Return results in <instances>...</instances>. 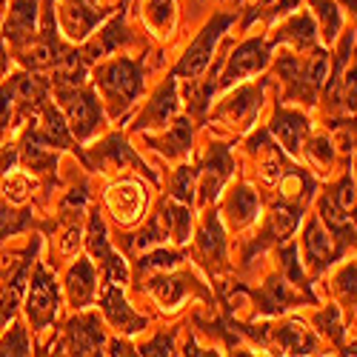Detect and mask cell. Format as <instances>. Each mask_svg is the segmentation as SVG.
Returning <instances> with one entry per match:
<instances>
[{
  "instance_id": "44",
  "label": "cell",
  "mask_w": 357,
  "mask_h": 357,
  "mask_svg": "<svg viewBox=\"0 0 357 357\" xmlns=\"http://www.w3.org/2000/svg\"><path fill=\"white\" fill-rule=\"evenodd\" d=\"M12 109H15V95H12V86H0V137H3L12 126Z\"/></svg>"
},
{
  "instance_id": "37",
  "label": "cell",
  "mask_w": 357,
  "mask_h": 357,
  "mask_svg": "<svg viewBox=\"0 0 357 357\" xmlns=\"http://www.w3.org/2000/svg\"><path fill=\"white\" fill-rule=\"evenodd\" d=\"M0 354H32V346H29V335L20 323H15L9 335L0 340Z\"/></svg>"
},
{
  "instance_id": "16",
  "label": "cell",
  "mask_w": 357,
  "mask_h": 357,
  "mask_svg": "<svg viewBox=\"0 0 357 357\" xmlns=\"http://www.w3.org/2000/svg\"><path fill=\"white\" fill-rule=\"evenodd\" d=\"M149 291L158 297V303H160L163 309H177V306L186 301L189 291L206 294V291L197 286V280H195L192 275H160V278H155L152 283H149Z\"/></svg>"
},
{
  "instance_id": "26",
  "label": "cell",
  "mask_w": 357,
  "mask_h": 357,
  "mask_svg": "<svg viewBox=\"0 0 357 357\" xmlns=\"http://www.w3.org/2000/svg\"><path fill=\"white\" fill-rule=\"evenodd\" d=\"M301 212L303 209H297V206H291V203H278L275 209H272V215H269V226H266V234H263V243L266 241H286V237L294 231V226H297V220H301ZM260 243V246H263Z\"/></svg>"
},
{
  "instance_id": "1",
  "label": "cell",
  "mask_w": 357,
  "mask_h": 357,
  "mask_svg": "<svg viewBox=\"0 0 357 357\" xmlns=\"http://www.w3.org/2000/svg\"><path fill=\"white\" fill-rule=\"evenodd\" d=\"M95 80H98V89L106 95L114 117H121L143 92V69L140 63L129 61V57L100 66L95 72Z\"/></svg>"
},
{
  "instance_id": "47",
  "label": "cell",
  "mask_w": 357,
  "mask_h": 357,
  "mask_svg": "<svg viewBox=\"0 0 357 357\" xmlns=\"http://www.w3.org/2000/svg\"><path fill=\"white\" fill-rule=\"evenodd\" d=\"M77 243H80V226L72 223V226H66V234H63V241H61V252L63 255H72V252H77Z\"/></svg>"
},
{
  "instance_id": "42",
  "label": "cell",
  "mask_w": 357,
  "mask_h": 357,
  "mask_svg": "<svg viewBox=\"0 0 357 357\" xmlns=\"http://www.w3.org/2000/svg\"><path fill=\"white\" fill-rule=\"evenodd\" d=\"M280 260H283L286 275L294 280V286H303V289H306V294H309V283H306V278H303V272H301V263H297V255H294V249H291V246L280 249Z\"/></svg>"
},
{
  "instance_id": "2",
  "label": "cell",
  "mask_w": 357,
  "mask_h": 357,
  "mask_svg": "<svg viewBox=\"0 0 357 357\" xmlns=\"http://www.w3.org/2000/svg\"><path fill=\"white\" fill-rule=\"evenodd\" d=\"M57 98H61L66 114H69V126L75 132V137L86 140L98 132V126L103 123V112L98 98L83 86H63L57 83Z\"/></svg>"
},
{
  "instance_id": "48",
  "label": "cell",
  "mask_w": 357,
  "mask_h": 357,
  "mask_svg": "<svg viewBox=\"0 0 357 357\" xmlns=\"http://www.w3.org/2000/svg\"><path fill=\"white\" fill-rule=\"evenodd\" d=\"M15 158H17L15 149H3V152H0V169L9 172V169H12V163H15Z\"/></svg>"
},
{
  "instance_id": "24",
  "label": "cell",
  "mask_w": 357,
  "mask_h": 357,
  "mask_svg": "<svg viewBox=\"0 0 357 357\" xmlns=\"http://www.w3.org/2000/svg\"><path fill=\"white\" fill-rule=\"evenodd\" d=\"M197 246H200L206 263H209L212 269L226 260V237H223V226H220L218 212H212L209 218H206V223L200 229V237H197Z\"/></svg>"
},
{
  "instance_id": "14",
  "label": "cell",
  "mask_w": 357,
  "mask_h": 357,
  "mask_svg": "<svg viewBox=\"0 0 357 357\" xmlns=\"http://www.w3.org/2000/svg\"><path fill=\"white\" fill-rule=\"evenodd\" d=\"M174 114H177V83H174V77H169L155 92L152 103H149L143 109V114L137 117L135 129L137 132H143V129H160V126L169 123V117H174Z\"/></svg>"
},
{
  "instance_id": "9",
  "label": "cell",
  "mask_w": 357,
  "mask_h": 357,
  "mask_svg": "<svg viewBox=\"0 0 357 357\" xmlns=\"http://www.w3.org/2000/svg\"><path fill=\"white\" fill-rule=\"evenodd\" d=\"M100 306H103V314L109 317V323L114 326V329H121L123 335H135L140 329H146V317H140L129 301L123 297V289L117 283H106V291L100 297Z\"/></svg>"
},
{
  "instance_id": "45",
  "label": "cell",
  "mask_w": 357,
  "mask_h": 357,
  "mask_svg": "<svg viewBox=\"0 0 357 357\" xmlns=\"http://www.w3.org/2000/svg\"><path fill=\"white\" fill-rule=\"evenodd\" d=\"M337 291H340V297H343L346 303L354 306V263H349L346 269L340 272V278H337Z\"/></svg>"
},
{
  "instance_id": "33",
  "label": "cell",
  "mask_w": 357,
  "mask_h": 357,
  "mask_svg": "<svg viewBox=\"0 0 357 357\" xmlns=\"http://www.w3.org/2000/svg\"><path fill=\"white\" fill-rule=\"evenodd\" d=\"M195 181H197V169L192 166H181L172 177V195L181 203H192L195 200Z\"/></svg>"
},
{
  "instance_id": "51",
  "label": "cell",
  "mask_w": 357,
  "mask_h": 357,
  "mask_svg": "<svg viewBox=\"0 0 357 357\" xmlns=\"http://www.w3.org/2000/svg\"><path fill=\"white\" fill-rule=\"evenodd\" d=\"M343 3H346V6H349V9L354 12V0H343Z\"/></svg>"
},
{
  "instance_id": "27",
  "label": "cell",
  "mask_w": 357,
  "mask_h": 357,
  "mask_svg": "<svg viewBox=\"0 0 357 357\" xmlns=\"http://www.w3.org/2000/svg\"><path fill=\"white\" fill-rule=\"evenodd\" d=\"M152 146H158L166 158H183L192 149V121L189 117H177L172 132L163 140H152Z\"/></svg>"
},
{
  "instance_id": "43",
  "label": "cell",
  "mask_w": 357,
  "mask_h": 357,
  "mask_svg": "<svg viewBox=\"0 0 357 357\" xmlns=\"http://www.w3.org/2000/svg\"><path fill=\"white\" fill-rule=\"evenodd\" d=\"M163 237H169V231L163 229V223H160V218L155 215V220L152 223H149L140 234H137V241H135V246L137 249H146V246H155V243H160L163 241Z\"/></svg>"
},
{
  "instance_id": "50",
  "label": "cell",
  "mask_w": 357,
  "mask_h": 357,
  "mask_svg": "<svg viewBox=\"0 0 357 357\" xmlns=\"http://www.w3.org/2000/svg\"><path fill=\"white\" fill-rule=\"evenodd\" d=\"M6 69H9V54H6V49H3V40H0V77L6 75Z\"/></svg>"
},
{
  "instance_id": "11",
  "label": "cell",
  "mask_w": 357,
  "mask_h": 357,
  "mask_svg": "<svg viewBox=\"0 0 357 357\" xmlns=\"http://www.w3.org/2000/svg\"><path fill=\"white\" fill-rule=\"evenodd\" d=\"M309 129H312L309 117L297 114V112H289V109H278L275 117H272V135L278 137L280 149H286V155H294V158L301 155Z\"/></svg>"
},
{
  "instance_id": "38",
  "label": "cell",
  "mask_w": 357,
  "mask_h": 357,
  "mask_svg": "<svg viewBox=\"0 0 357 357\" xmlns=\"http://www.w3.org/2000/svg\"><path fill=\"white\" fill-rule=\"evenodd\" d=\"M143 17L155 29L172 26V0H149V3L143 6Z\"/></svg>"
},
{
  "instance_id": "25",
  "label": "cell",
  "mask_w": 357,
  "mask_h": 357,
  "mask_svg": "<svg viewBox=\"0 0 357 357\" xmlns=\"http://www.w3.org/2000/svg\"><path fill=\"white\" fill-rule=\"evenodd\" d=\"M123 43H126V20H123V15H117V17L103 29V32L83 49L80 57H83V63H92V61H98V57L114 52L117 46H123Z\"/></svg>"
},
{
  "instance_id": "49",
  "label": "cell",
  "mask_w": 357,
  "mask_h": 357,
  "mask_svg": "<svg viewBox=\"0 0 357 357\" xmlns=\"http://www.w3.org/2000/svg\"><path fill=\"white\" fill-rule=\"evenodd\" d=\"M109 354H135V351H132V346H129V343H123V340H114Z\"/></svg>"
},
{
  "instance_id": "3",
  "label": "cell",
  "mask_w": 357,
  "mask_h": 357,
  "mask_svg": "<svg viewBox=\"0 0 357 357\" xmlns=\"http://www.w3.org/2000/svg\"><path fill=\"white\" fill-rule=\"evenodd\" d=\"M57 306H61V294H57L54 278L43 266H35V278H32V286H29V294H26V314L32 320L35 332H46L54 323Z\"/></svg>"
},
{
  "instance_id": "13",
  "label": "cell",
  "mask_w": 357,
  "mask_h": 357,
  "mask_svg": "<svg viewBox=\"0 0 357 357\" xmlns=\"http://www.w3.org/2000/svg\"><path fill=\"white\" fill-rule=\"evenodd\" d=\"M266 340H272L286 354H314V349H317L314 335L306 329L301 320H286V323L269 326Z\"/></svg>"
},
{
  "instance_id": "17",
  "label": "cell",
  "mask_w": 357,
  "mask_h": 357,
  "mask_svg": "<svg viewBox=\"0 0 357 357\" xmlns=\"http://www.w3.org/2000/svg\"><path fill=\"white\" fill-rule=\"evenodd\" d=\"M38 29V0H15V9L9 15L6 23V40L17 49H23L26 43H32Z\"/></svg>"
},
{
  "instance_id": "8",
  "label": "cell",
  "mask_w": 357,
  "mask_h": 357,
  "mask_svg": "<svg viewBox=\"0 0 357 357\" xmlns=\"http://www.w3.org/2000/svg\"><path fill=\"white\" fill-rule=\"evenodd\" d=\"M303 255H306V263L312 266V272H323L340 252V246L335 243V237L329 234V229L323 226L320 218H312L306 223V231H303Z\"/></svg>"
},
{
  "instance_id": "35",
  "label": "cell",
  "mask_w": 357,
  "mask_h": 357,
  "mask_svg": "<svg viewBox=\"0 0 357 357\" xmlns=\"http://www.w3.org/2000/svg\"><path fill=\"white\" fill-rule=\"evenodd\" d=\"M29 223H32V212H15L9 206L0 203V241L9 234H17L23 231Z\"/></svg>"
},
{
  "instance_id": "12",
  "label": "cell",
  "mask_w": 357,
  "mask_h": 357,
  "mask_svg": "<svg viewBox=\"0 0 357 357\" xmlns=\"http://www.w3.org/2000/svg\"><path fill=\"white\" fill-rule=\"evenodd\" d=\"M89 249H92V255H95V257H100L103 269H106V280H109V283L126 280V266H123V260L109 249L106 223H103L100 212H92V220H89Z\"/></svg>"
},
{
  "instance_id": "18",
  "label": "cell",
  "mask_w": 357,
  "mask_h": 357,
  "mask_svg": "<svg viewBox=\"0 0 357 357\" xmlns=\"http://www.w3.org/2000/svg\"><path fill=\"white\" fill-rule=\"evenodd\" d=\"M12 95H15V106L20 112V117L38 114L46 106V83L35 75H15L12 77Z\"/></svg>"
},
{
  "instance_id": "39",
  "label": "cell",
  "mask_w": 357,
  "mask_h": 357,
  "mask_svg": "<svg viewBox=\"0 0 357 357\" xmlns=\"http://www.w3.org/2000/svg\"><path fill=\"white\" fill-rule=\"evenodd\" d=\"M329 200L337 206L343 215L351 218V212H354V181H351V174H346L343 181L335 186V192L329 195Z\"/></svg>"
},
{
  "instance_id": "36",
  "label": "cell",
  "mask_w": 357,
  "mask_h": 357,
  "mask_svg": "<svg viewBox=\"0 0 357 357\" xmlns=\"http://www.w3.org/2000/svg\"><path fill=\"white\" fill-rule=\"evenodd\" d=\"M306 155H309V160H312L314 166L332 169V163H335V143H332L329 137H314V140H309V146H306Z\"/></svg>"
},
{
  "instance_id": "40",
  "label": "cell",
  "mask_w": 357,
  "mask_h": 357,
  "mask_svg": "<svg viewBox=\"0 0 357 357\" xmlns=\"http://www.w3.org/2000/svg\"><path fill=\"white\" fill-rule=\"evenodd\" d=\"M314 323L320 326V332H323V335H329L335 343L343 340V326H340V312H337V306L323 309V312L314 317Z\"/></svg>"
},
{
  "instance_id": "7",
  "label": "cell",
  "mask_w": 357,
  "mask_h": 357,
  "mask_svg": "<svg viewBox=\"0 0 357 357\" xmlns=\"http://www.w3.org/2000/svg\"><path fill=\"white\" fill-rule=\"evenodd\" d=\"M326 77H329V52L314 49L312 57L306 61V66L301 63V69H297V77L289 86V95L286 98H301L303 103H314L317 100V92H320L323 83H326Z\"/></svg>"
},
{
  "instance_id": "28",
  "label": "cell",
  "mask_w": 357,
  "mask_h": 357,
  "mask_svg": "<svg viewBox=\"0 0 357 357\" xmlns=\"http://www.w3.org/2000/svg\"><path fill=\"white\" fill-rule=\"evenodd\" d=\"M314 20L309 15H294L283 29H280V40L291 43L297 52H306V49H314Z\"/></svg>"
},
{
  "instance_id": "19",
  "label": "cell",
  "mask_w": 357,
  "mask_h": 357,
  "mask_svg": "<svg viewBox=\"0 0 357 357\" xmlns=\"http://www.w3.org/2000/svg\"><path fill=\"white\" fill-rule=\"evenodd\" d=\"M32 135L49 149H69L75 143V137H72V132H69V126L63 121V114L57 112L54 106H49V103L40 109V123L32 126Z\"/></svg>"
},
{
  "instance_id": "30",
  "label": "cell",
  "mask_w": 357,
  "mask_h": 357,
  "mask_svg": "<svg viewBox=\"0 0 357 357\" xmlns=\"http://www.w3.org/2000/svg\"><path fill=\"white\" fill-rule=\"evenodd\" d=\"M98 155L100 158H109L114 166H135V169H140V172H146L149 177H152V172H149L146 166H143V160L132 152V146L126 143V140H121V137H109L100 149H98ZM155 181V177H152Z\"/></svg>"
},
{
  "instance_id": "34",
  "label": "cell",
  "mask_w": 357,
  "mask_h": 357,
  "mask_svg": "<svg viewBox=\"0 0 357 357\" xmlns=\"http://www.w3.org/2000/svg\"><path fill=\"white\" fill-rule=\"evenodd\" d=\"M312 6L317 9L320 15V23H323V38L326 40H335L337 38V29H340V12L332 0H312Z\"/></svg>"
},
{
  "instance_id": "4",
  "label": "cell",
  "mask_w": 357,
  "mask_h": 357,
  "mask_svg": "<svg viewBox=\"0 0 357 357\" xmlns=\"http://www.w3.org/2000/svg\"><path fill=\"white\" fill-rule=\"evenodd\" d=\"M231 26V15H218L215 20H209V26L200 32V38L189 46V52L183 54V61L174 66V77H189V80H197L200 72L209 66L212 61V52H215V43L220 40V35Z\"/></svg>"
},
{
  "instance_id": "32",
  "label": "cell",
  "mask_w": 357,
  "mask_h": 357,
  "mask_svg": "<svg viewBox=\"0 0 357 357\" xmlns=\"http://www.w3.org/2000/svg\"><path fill=\"white\" fill-rule=\"evenodd\" d=\"M181 252H172V249H158L152 255H143L137 260V275H146V272H155V269H174L177 263H181Z\"/></svg>"
},
{
  "instance_id": "29",
  "label": "cell",
  "mask_w": 357,
  "mask_h": 357,
  "mask_svg": "<svg viewBox=\"0 0 357 357\" xmlns=\"http://www.w3.org/2000/svg\"><path fill=\"white\" fill-rule=\"evenodd\" d=\"M163 229L169 234H174V241L177 243H186L189 241V229H192V212L186 209V206H177V203H163L160 206V212H158Z\"/></svg>"
},
{
  "instance_id": "20",
  "label": "cell",
  "mask_w": 357,
  "mask_h": 357,
  "mask_svg": "<svg viewBox=\"0 0 357 357\" xmlns=\"http://www.w3.org/2000/svg\"><path fill=\"white\" fill-rule=\"evenodd\" d=\"M106 17V9H98L92 6L89 0H66V6H63V26H66V35L80 40L86 38L89 32H92V26Z\"/></svg>"
},
{
  "instance_id": "23",
  "label": "cell",
  "mask_w": 357,
  "mask_h": 357,
  "mask_svg": "<svg viewBox=\"0 0 357 357\" xmlns=\"http://www.w3.org/2000/svg\"><path fill=\"white\" fill-rule=\"evenodd\" d=\"M223 212L229 215L234 229H243L246 223H252L257 218L260 200H257V195L249 186H237V189H231V195H229V200L223 206Z\"/></svg>"
},
{
  "instance_id": "31",
  "label": "cell",
  "mask_w": 357,
  "mask_h": 357,
  "mask_svg": "<svg viewBox=\"0 0 357 357\" xmlns=\"http://www.w3.org/2000/svg\"><path fill=\"white\" fill-rule=\"evenodd\" d=\"M291 303H297V297H291V291L280 283V280H269L266 283V291L260 294V312L272 314V312H283Z\"/></svg>"
},
{
  "instance_id": "41",
  "label": "cell",
  "mask_w": 357,
  "mask_h": 357,
  "mask_svg": "<svg viewBox=\"0 0 357 357\" xmlns=\"http://www.w3.org/2000/svg\"><path fill=\"white\" fill-rule=\"evenodd\" d=\"M135 354H146V357H158V354H174V332H163L155 340L143 343Z\"/></svg>"
},
{
  "instance_id": "6",
  "label": "cell",
  "mask_w": 357,
  "mask_h": 357,
  "mask_svg": "<svg viewBox=\"0 0 357 357\" xmlns=\"http://www.w3.org/2000/svg\"><path fill=\"white\" fill-rule=\"evenodd\" d=\"M269 61H272L269 43H266V40H249L241 49H234V54L229 57L226 72H223V77H220L218 86H229L234 80H243V77L266 69V66H269Z\"/></svg>"
},
{
  "instance_id": "52",
  "label": "cell",
  "mask_w": 357,
  "mask_h": 357,
  "mask_svg": "<svg viewBox=\"0 0 357 357\" xmlns=\"http://www.w3.org/2000/svg\"><path fill=\"white\" fill-rule=\"evenodd\" d=\"M3 6H6V0H0V12H3Z\"/></svg>"
},
{
  "instance_id": "10",
  "label": "cell",
  "mask_w": 357,
  "mask_h": 357,
  "mask_svg": "<svg viewBox=\"0 0 357 357\" xmlns=\"http://www.w3.org/2000/svg\"><path fill=\"white\" fill-rule=\"evenodd\" d=\"M231 174V155L226 146H212L206 160L200 163L197 169V177H200V203H209L218 197L220 186L226 183V177Z\"/></svg>"
},
{
  "instance_id": "46",
  "label": "cell",
  "mask_w": 357,
  "mask_h": 357,
  "mask_svg": "<svg viewBox=\"0 0 357 357\" xmlns=\"http://www.w3.org/2000/svg\"><path fill=\"white\" fill-rule=\"evenodd\" d=\"M29 189H32V186H29L26 177H12V181H6V197H9L12 203H20Z\"/></svg>"
},
{
  "instance_id": "15",
  "label": "cell",
  "mask_w": 357,
  "mask_h": 357,
  "mask_svg": "<svg viewBox=\"0 0 357 357\" xmlns=\"http://www.w3.org/2000/svg\"><path fill=\"white\" fill-rule=\"evenodd\" d=\"M260 100H263V86H243L220 106V117L229 123H234L237 129H246L249 123H255L257 117V109H260Z\"/></svg>"
},
{
  "instance_id": "22",
  "label": "cell",
  "mask_w": 357,
  "mask_h": 357,
  "mask_svg": "<svg viewBox=\"0 0 357 357\" xmlns=\"http://www.w3.org/2000/svg\"><path fill=\"white\" fill-rule=\"evenodd\" d=\"M66 294H69V303L77 306V309H83L95 297V272H92V263L89 260H77L69 269Z\"/></svg>"
},
{
  "instance_id": "5",
  "label": "cell",
  "mask_w": 357,
  "mask_h": 357,
  "mask_svg": "<svg viewBox=\"0 0 357 357\" xmlns=\"http://www.w3.org/2000/svg\"><path fill=\"white\" fill-rule=\"evenodd\" d=\"M106 335L98 314H77L66 323V337L57 346V354H100Z\"/></svg>"
},
{
  "instance_id": "21",
  "label": "cell",
  "mask_w": 357,
  "mask_h": 357,
  "mask_svg": "<svg viewBox=\"0 0 357 357\" xmlns=\"http://www.w3.org/2000/svg\"><path fill=\"white\" fill-rule=\"evenodd\" d=\"M143 189L137 183H121L109 192V209L121 223H135L143 212Z\"/></svg>"
}]
</instances>
